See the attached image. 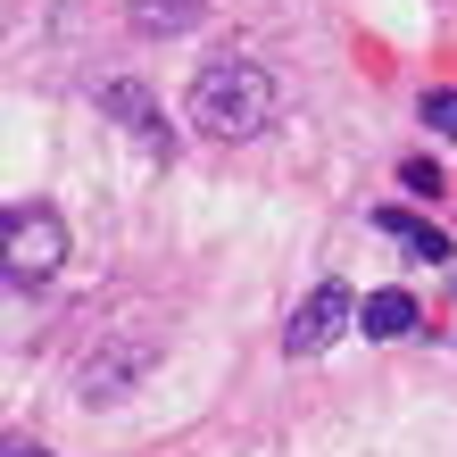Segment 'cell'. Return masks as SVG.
Returning <instances> with one entry per match:
<instances>
[{"label": "cell", "mask_w": 457, "mask_h": 457, "mask_svg": "<svg viewBox=\"0 0 457 457\" xmlns=\"http://www.w3.org/2000/svg\"><path fill=\"white\" fill-rule=\"evenodd\" d=\"M275 117H283L275 67H258V59H217V67H200V84H192V125H200V133H217V142H250V133H266Z\"/></svg>", "instance_id": "1"}, {"label": "cell", "mask_w": 457, "mask_h": 457, "mask_svg": "<svg viewBox=\"0 0 457 457\" xmlns=\"http://www.w3.org/2000/svg\"><path fill=\"white\" fill-rule=\"evenodd\" d=\"M167 358V333L158 325H100V341L84 349V366H75V391L92 399V408H109V399H125V391H142L150 383V366Z\"/></svg>", "instance_id": "2"}, {"label": "cell", "mask_w": 457, "mask_h": 457, "mask_svg": "<svg viewBox=\"0 0 457 457\" xmlns=\"http://www.w3.org/2000/svg\"><path fill=\"white\" fill-rule=\"evenodd\" d=\"M0 241H9V283H42V275H59V258H67V217L59 208H34V200H17L9 217H0Z\"/></svg>", "instance_id": "3"}, {"label": "cell", "mask_w": 457, "mask_h": 457, "mask_svg": "<svg viewBox=\"0 0 457 457\" xmlns=\"http://www.w3.org/2000/svg\"><path fill=\"white\" fill-rule=\"evenodd\" d=\"M349 325H358V300H349V283H316L300 308H291V325H283V349L291 358H316V349H333Z\"/></svg>", "instance_id": "4"}, {"label": "cell", "mask_w": 457, "mask_h": 457, "mask_svg": "<svg viewBox=\"0 0 457 457\" xmlns=\"http://www.w3.org/2000/svg\"><path fill=\"white\" fill-rule=\"evenodd\" d=\"M374 233H391L408 258H424V266H441L449 258V233L441 225H424V217H408V208H374Z\"/></svg>", "instance_id": "5"}, {"label": "cell", "mask_w": 457, "mask_h": 457, "mask_svg": "<svg viewBox=\"0 0 457 457\" xmlns=\"http://www.w3.org/2000/svg\"><path fill=\"white\" fill-rule=\"evenodd\" d=\"M100 109H109L117 125H133V133H142V142L158 150V142H167V125H158V100L142 92V84H100Z\"/></svg>", "instance_id": "6"}, {"label": "cell", "mask_w": 457, "mask_h": 457, "mask_svg": "<svg viewBox=\"0 0 457 457\" xmlns=\"http://www.w3.org/2000/svg\"><path fill=\"white\" fill-rule=\"evenodd\" d=\"M358 325H366V341H399V333H416V300L408 291H366Z\"/></svg>", "instance_id": "7"}, {"label": "cell", "mask_w": 457, "mask_h": 457, "mask_svg": "<svg viewBox=\"0 0 457 457\" xmlns=\"http://www.w3.org/2000/svg\"><path fill=\"white\" fill-rule=\"evenodd\" d=\"M125 17H133V34L158 42V34H192V25H200V0H133Z\"/></svg>", "instance_id": "8"}, {"label": "cell", "mask_w": 457, "mask_h": 457, "mask_svg": "<svg viewBox=\"0 0 457 457\" xmlns=\"http://www.w3.org/2000/svg\"><path fill=\"white\" fill-rule=\"evenodd\" d=\"M399 183H408L416 200H441V192H449V175L433 167V158H408V167H399Z\"/></svg>", "instance_id": "9"}, {"label": "cell", "mask_w": 457, "mask_h": 457, "mask_svg": "<svg viewBox=\"0 0 457 457\" xmlns=\"http://www.w3.org/2000/svg\"><path fill=\"white\" fill-rule=\"evenodd\" d=\"M424 125H433V133H449V142H457V92H424Z\"/></svg>", "instance_id": "10"}]
</instances>
